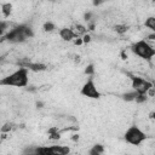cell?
<instances>
[{
	"label": "cell",
	"instance_id": "cell-1",
	"mask_svg": "<svg viewBox=\"0 0 155 155\" xmlns=\"http://www.w3.org/2000/svg\"><path fill=\"white\" fill-rule=\"evenodd\" d=\"M29 84V69L25 67H19L7 76L0 80L1 86H13V87H27Z\"/></svg>",
	"mask_w": 155,
	"mask_h": 155
},
{
	"label": "cell",
	"instance_id": "cell-2",
	"mask_svg": "<svg viewBox=\"0 0 155 155\" xmlns=\"http://www.w3.org/2000/svg\"><path fill=\"white\" fill-rule=\"evenodd\" d=\"M130 48L134 56H137L144 61H151L155 57V47L145 39L132 44Z\"/></svg>",
	"mask_w": 155,
	"mask_h": 155
},
{
	"label": "cell",
	"instance_id": "cell-3",
	"mask_svg": "<svg viewBox=\"0 0 155 155\" xmlns=\"http://www.w3.org/2000/svg\"><path fill=\"white\" fill-rule=\"evenodd\" d=\"M124 139L131 145H140L147 139V133L143 132L137 125H132L126 130Z\"/></svg>",
	"mask_w": 155,
	"mask_h": 155
},
{
	"label": "cell",
	"instance_id": "cell-4",
	"mask_svg": "<svg viewBox=\"0 0 155 155\" xmlns=\"http://www.w3.org/2000/svg\"><path fill=\"white\" fill-rule=\"evenodd\" d=\"M127 76L130 78L131 80V87L137 92V93H140V94H147L148 90L150 87L154 86V84L144 78H140V76H137L132 73H127Z\"/></svg>",
	"mask_w": 155,
	"mask_h": 155
},
{
	"label": "cell",
	"instance_id": "cell-5",
	"mask_svg": "<svg viewBox=\"0 0 155 155\" xmlns=\"http://www.w3.org/2000/svg\"><path fill=\"white\" fill-rule=\"evenodd\" d=\"M80 93H81L84 97L90 98V99H99L101 96H102L101 92H99V90L97 88V86H96V84H94L92 76H90V79L82 85Z\"/></svg>",
	"mask_w": 155,
	"mask_h": 155
},
{
	"label": "cell",
	"instance_id": "cell-6",
	"mask_svg": "<svg viewBox=\"0 0 155 155\" xmlns=\"http://www.w3.org/2000/svg\"><path fill=\"white\" fill-rule=\"evenodd\" d=\"M58 35H59V38H61L63 41H73L75 38L79 36V35L75 33V30H74L73 28H68V27L61 28L59 31H58Z\"/></svg>",
	"mask_w": 155,
	"mask_h": 155
},
{
	"label": "cell",
	"instance_id": "cell-7",
	"mask_svg": "<svg viewBox=\"0 0 155 155\" xmlns=\"http://www.w3.org/2000/svg\"><path fill=\"white\" fill-rule=\"evenodd\" d=\"M21 67H25V68H28L29 70L35 71V73L45 71V70L47 69V65H46V64H42V63H33V62H25V63H21Z\"/></svg>",
	"mask_w": 155,
	"mask_h": 155
},
{
	"label": "cell",
	"instance_id": "cell-8",
	"mask_svg": "<svg viewBox=\"0 0 155 155\" xmlns=\"http://www.w3.org/2000/svg\"><path fill=\"white\" fill-rule=\"evenodd\" d=\"M51 155H67L70 153V148L68 145H50Z\"/></svg>",
	"mask_w": 155,
	"mask_h": 155
},
{
	"label": "cell",
	"instance_id": "cell-9",
	"mask_svg": "<svg viewBox=\"0 0 155 155\" xmlns=\"http://www.w3.org/2000/svg\"><path fill=\"white\" fill-rule=\"evenodd\" d=\"M12 4L11 2H2L1 4V13H2V19H6L7 17H10V15L12 13Z\"/></svg>",
	"mask_w": 155,
	"mask_h": 155
},
{
	"label": "cell",
	"instance_id": "cell-10",
	"mask_svg": "<svg viewBox=\"0 0 155 155\" xmlns=\"http://www.w3.org/2000/svg\"><path fill=\"white\" fill-rule=\"evenodd\" d=\"M144 27L148 28L150 31L155 33V17H154V16L147 17L145 21H144Z\"/></svg>",
	"mask_w": 155,
	"mask_h": 155
},
{
	"label": "cell",
	"instance_id": "cell-11",
	"mask_svg": "<svg viewBox=\"0 0 155 155\" xmlns=\"http://www.w3.org/2000/svg\"><path fill=\"white\" fill-rule=\"evenodd\" d=\"M103 153H104V147L102 144H94L88 150V154L90 155H99V154H103Z\"/></svg>",
	"mask_w": 155,
	"mask_h": 155
},
{
	"label": "cell",
	"instance_id": "cell-12",
	"mask_svg": "<svg viewBox=\"0 0 155 155\" xmlns=\"http://www.w3.org/2000/svg\"><path fill=\"white\" fill-rule=\"evenodd\" d=\"M74 30H75V33H76L79 36H82L84 34L88 33L87 27H86V25H84V24H81V23H76V24H75V27H74Z\"/></svg>",
	"mask_w": 155,
	"mask_h": 155
},
{
	"label": "cell",
	"instance_id": "cell-13",
	"mask_svg": "<svg viewBox=\"0 0 155 155\" xmlns=\"http://www.w3.org/2000/svg\"><path fill=\"white\" fill-rule=\"evenodd\" d=\"M137 94H138V93L132 88L130 92H126V93H124V94H122V99H124V101H126V102H133V101H136Z\"/></svg>",
	"mask_w": 155,
	"mask_h": 155
},
{
	"label": "cell",
	"instance_id": "cell-14",
	"mask_svg": "<svg viewBox=\"0 0 155 155\" xmlns=\"http://www.w3.org/2000/svg\"><path fill=\"white\" fill-rule=\"evenodd\" d=\"M114 30H115L117 34L122 35V34H125V33L128 30V25H127V24H124V23H119V24H115V25H114Z\"/></svg>",
	"mask_w": 155,
	"mask_h": 155
},
{
	"label": "cell",
	"instance_id": "cell-15",
	"mask_svg": "<svg viewBox=\"0 0 155 155\" xmlns=\"http://www.w3.org/2000/svg\"><path fill=\"white\" fill-rule=\"evenodd\" d=\"M54 29H56V25H54V23H52L51 21H46V22L42 24V30H44L45 33H52Z\"/></svg>",
	"mask_w": 155,
	"mask_h": 155
},
{
	"label": "cell",
	"instance_id": "cell-16",
	"mask_svg": "<svg viewBox=\"0 0 155 155\" xmlns=\"http://www.w3.org/2000/svg\"><path fill=\"white\" fill-rule=\"evenodd\" d=\"M85 74L88 75V76H93V74H94V67H93V64L86 65V68H85Z\"/></svg>",
	"mask_w": 155,
	"mask_h": 155
},
{
	"label": "cell",
	"instance_id": "cell-17",
	"mask_svg": "<svg viewBox=\"0 0 155 155\" xmlns=\"http://www.w3.org/2000/svg\"><path fill=\"white\" fill-rule=\"evenodd\" d=\"M81 38H82V40H84V44H85V45H86V44H90V42L92 41V36H91V34H90V33L84 34Z\"/></svg>",
	"mask_w": 155,
	"mask_h": 155
},
{
	"label": "cell",
	"instance_id": "cell-18",
	"mask_svg": "<svg viewBox=\"0 0 155 155\" xmlns=\"http://www.w3.org/2000/svg\"><path fill=\"white\" fill-rule=\"evenodd\" d=\"M13 128V126H12V124H10V122H7V124H5L2 127H1V132H8L10 133V131Z\"/></svg>",
	"mask_w": 155,
	"mask_h": 155
},
{
	"label": "cell",
	"instance_id": "cell-19",
	"mask_svg": "<svg viewBox=\"0 0 155 155\" xmlns=\"http://www.w3.org/2000/svg\"><path fill=\"white\" fill-rule=\"evenodd\" d=\"M73 44H74L75 46H82V45H85V44H84V40H82V38H81V36L75 38V39L73 40Z\"/></svg>",
	"mask_w": 155,
	"mask_h": 155
},
{
	"label": "cell",
	"instance_id": "cell-20",
	"mask_svg": "<svg viewBox=\"0 0 155 155\" xmlns=\"http://www.w3.org/2000/svg\"><path fill=\"white\" fill-rule=\"evenodd\" d=\"M145 40H147V41H149V42H150V41H155V33H153V31H151L150 34H148V35H147V38H145Z\"/></svg>",
	"mask_w": 155,
	"mask_h": 155
},
{
	"label": "cell",
	"instance_id": "cell-21",
	"mask_svg": "<svg viewBox=\"0 0 155 155\" xmlns=\"http://www.w3.org/2000/svg\"><path fill=\"white\" fill-rule=\"evenodd\" d=\"M148 117H149L150 120H153V121H155V110H153V111H150V113L148 114Z\"/></svg>",
	"mask_w": 155,
	"mask_h": 155
},
{
	"label": "cell",
	"instance_id": "cell-22",
	"mask_svg": "<svg viewBox=\"0 0 155 155\" xmlns=\"http://www.w3.org/2000/svg\"><path fill=\"white\" fill-rule=\"evenodd\" d=\"M70 139H71L73 142H78V140H79V134H76V133H75V134H73V136L70 137Z\"/></svg>",
	"mask_w": 155,
	"mask_h": 155
},
{
	"label": "cell",
	"instance_id": "cell-23",
	"mask_svg": "<svg viewBox=\"0 0 155 155\" xmlns=\"http://www.w3.org/2000/svg\"><path fill=\"white\" fill-rule=\"evenodd\" d=\"M103 2H104V0H93V5L94 6H98V5L103 4Z\"/></svg>",
	"mask_w": 155,
	"mask_h": 155
},
{
	"label": "cell",
	"instance_id": "cell-24",
	"mask_svg": "<svg viewBox=\"0 0 155 155\" xmlns=\"http://www.w3.org/2000/svg\"><path fill=\"white\" fill-rule=\"evenodd\" d=\"M121 58H122V59H127V53H126V51H122V52H121Z\"/></svg>",
	"mask_w": 155,
	"mask_h": 155
},
{
	"label": "cell",
	"instance_id": "cell-25",
	"mask_svg": "<svg viewBox=\"0 0 155 155\" xmlns=\"http://www.w3.org/2000/svg\"><path fill=\"white\" fill-rule=\"evenodd\" d=\"M42 105H44L42 102H36V107H38V108H42Z\"/></svg>",
	"mask_w": 155,
	"mask_h": 155
}]
</instances>
